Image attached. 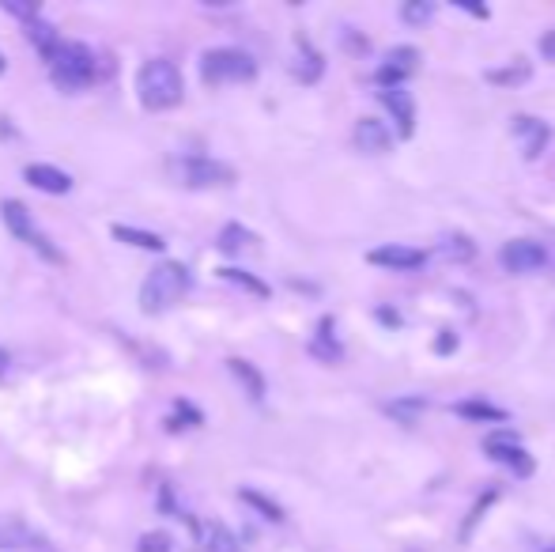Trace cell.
I'll use <instances>...</instances> for the list:
<instances>
[{
    "mask_svg": "<svg viewBox=\"0 0 555 552\" xmlns=\"http://www.w3.org/2000/svg\"><path fill=\"white\" fill-rule=\"evenodd\" d=\"M185 95V84H182V72L174 61L167 57H152V61H144L140 72H136V99L144 110H174V106L182 103Z\"/></svg>",
    "mask_w": 555,
    "mask_h": 552,
    "instance_id": "cell-1",
    "label": "cell"
},
{
    "mask_svg": "<svg viewBox=\"0 0 555 552\" xmlns=\"http://www.w3.org/2000/svg\"><path fill=\"white\" fill-rule=\"evenodd\" d=\"M189 288H193V273L185 269L182 261H163L140 284V311L144 314L170 311L174 303H182Z\"/></svg>",
    "mask_w": 555,
    "mask_h": 552,
    "instance_id": "cell-2",
    "label": "cell"
},
{
    "mask_svg": "<svg viewBox=\"0 0 555 552\" xmlns=\"http://www.w3.org/2000/svg\"><path fill=\"white\" fill-rule=\"evenodd\" d=\"M50 72L53 84L61 87V91H84L87 84L99 80V57L84 42H65L61 53L50 61Z\"/></svg>",
    "mask_w": 555,
    "mask_h": 552,
    "instance_id": "cell-3",
    "label": "cell"
},
{
    "mask_svg": "<svg viewBox=\"0 0 555 552\" xmlns=\"http://www.w3.org/2000/svg\"><path fill=\"white\" fill-rule=\"evenodd\" d=\"M257 76V61L246 50H231V46H219V50L201 53V80L208 87L219 84H246Z\"/></svg>",
    "mask_w": 555,
    "mask_h": 552,
    "instance_id": "cell-4",
    "label": "cell"
},
{
    "mask_svg": "<svg viewBox=\"0 0 555 552\" xmlns=\"http://www.w3.org/2000/svg\"><path fill=\"white\" fill-rule=\"evenodd\" d=\"M0 220H4V227L16 235L19 242H27L31 250H38L46 261H53V265H61L65 261V254L53 246L38 227H34V216H31V208L23 205V201H16V197H8V201H0Z\"/></svg>",
    "mask_w": 555,
    "mask_h": 552,
    "instance_id": "cell-5",
    "label": "cell"
},
{
    "mask_svg": "<svg viewBox=\"0 0 555 552\" xmlns=\"http://www.w3.org/2000/svg\"><path fill=\"white\" fill-rule=\"evenodd\" d=\"M484 454H488L491 462H499V466H510L514 469V477H529L533 469H537V462H533V454L518 443V435L514 432H491L488 439H484Z\"/></svg>",
    "mask_w": 555,
    "mask_h": 552,
    "instance_id": "cell-6",
    "label": "cell"
},
{
    "mask_svg": "<svg viewBox=\"0 0 555 552\" xmlns=\"http://www.w3.org/2000/svg\"><path fill=\"white\" fill-rule=\"evenodd\" d=\"M499 261H503L506 273H514V276L540 273V269L548 265V246L537 239H510L503 250H499Z\"/></svg>",
    "mask_w": 555,
    "mask_h": 552,
    "instance_id": "cell-7",
    "label": "cell"
},
{
    "mask_svg": "<svg viewBox=\"0 0 555 552\" xmlns=\"http://www.w3.org/2000/svg\"><path fill=\"white\" fill-rule=\"evenodd\" d=\"M182 182L189 190L231 186V182H235V167H227V163L208 159V156H189V159H182Z\"/></svg>",
    "mask_w": 555,
    "mask_h": 552,
    "instance_id": "cell-8",
    "label": "cell"
},
{
    "mask_svg": "<svg viewBox=\"0 0 555 552\" xmlns=\"http://www.w3.org/2000/svg\"><path fill=\"white\" fill-rule=\"evenodd\" d=\"M416 69H420V50H416V46H393V50L382 57V65L374 69V84L382 87V91L401 87Z\"/></svg>",
    "mask_w": 555,
    "mask_h": 552,
    "instance_id": "cell-9",
    "label": "cell"
},
{
    "mask_svg": "<svg viewBox=\"0 0 555 552\" xmlns=\"http://www.w3.org/2000/svg\"><path fill=\"white\" fill-rule=\"evenodd\" d=\"M514 137L522 144L525 159H540L552 144V125L544 118H529V114H518L514 118Z\"/></svg>",
    "mask_w": 555,
    "mask_h": 552,
    "instance_id": "cell-10",
    "label": "cell"
},
{
    "mask_svg": "<svg viewBox=\"0 0 555 552\" xmlns=\"http://www.w3.org/2000/svg\"><path fill=\"white\" fill-rule=\"evenodd\" d=\"M378 103L389 110V118L397 121V137L408 140L416 133V103H412V91L404 87H389V91H378Z\"/></svg>",
    "mask_w": 555,
    "mask_h": 552,
    "instance_id": "cell-11",
    "label": "cell"
},
{
    "mask_svg": "<svg viewBox=\"0 0 555 552\" xmlns=\"http://www.w3.org/2000/svg\"><path fill=\"white\" fill-rule=\"evenodd\" d=\"M370 265H382V269H393V273H416L427 265V254L416 250V246H378L367 254Z\"/></svg>",
    "mask_w": 555,
    "mask_h": 552,
    "instance_id": "cell-12",
    "label": "cell"
},
{
    "mask_svg": "<svg viewBox=\"0 0 555 552\" xmlns=\"http://www.w3.org/2000/svg\"><path fill=\"white\" fill-rule=\"evenodd\" d=\"M306 348H310V356H314V360L329 363V367L344 363V345H340V337H337V318H333V314H325V318H321Z\"/></svg>",
    "mask_w": 555,
    "mask_h": 552,
    "instance_id": "cell-13",
    "label": "cell"
},
{
    "mask_svg": "<svg viewBox=\"0 0 555 552\" xmlns=\"http://www.w3.org/2000/svg\"><path fill=\"white\" fill-rule=\"evenodd\" d=\"M355 148L367 156H386L393 148V133L386 129V121L378 118H359L355 121Z\"/></svg>",
    "mask_w": 555,
    "mask_h": 552,
    "instance_id": "cell-14",
    "label": "cell"
},
{
    "mask_svg": "<svg viewBox=\"0 0 555 552\" xmlns=\"http://www.w3.org/2000/svg\"><path fill=\"white\" fill-rule=\"evenodd\" d=\"M295 61H291V72H295V80H303V84H318L321 72H325V61H321V53L310 46V38L299 35L295 38Z\"/></svg>",
    "mask_w": 555,
    "mask_h": 552,
    "instance_id": "cell-15",
    "label": "cell"
},
{
    "mask_svg": "<svg viewBox=\"0 0 555 552\" xmlns=\"http://www.w3.org/2000/svg\"><path fill=\"white\" fill-rule=\"evenodd\" d=\"M23 178L31 182L34 190L53 193V197H61V193L72 190V178H68L65 171H57V167H50V163H31V167L23 171Z\"/></svg>",
    "mask_w": 555,
    "mask_h": 552,
    "instance_id": "cell-16",
    "label": "cell"
},
{
    "mask_svg": "<svg viewBox=\"0 0 555 552\" xmlns=\"http://www.w3.org/2000/svg\"><path fill=\"white\" fill-rule=\"evenodd\" d=\"M23 31H27V42H31L34 50L46 57V65H50L53 57L61 53V46H65V42H61V35H57V27H53V23H46L42 16L31 19V23H23Z\"/></svg>",
    "mask_w": 555,
    "mask_h": 552,
    "instance_id": "cell-17",
    "label": "cell"
},
{
    "mask_svg": "<svg viewBox=\"0 0 555 552\" xmlns=\"http://www.w3.org/2000/svg\"><path fill=\"white\" fill-rule=\"evenodd\" d=\"M454 413L461 420H469V424H506L510 413L499 409V405H491V401H480V397H472V401H457Z\"/></svg>",
    "mask_w": 555,
    "mask_h": 552,
    "instance_id": "cell-18",
    "label": "cell"
},
{
    "mask_svg": "<svg viewBox=\"0 0 555 552\" xmlns=\"http://www.w3.org/2000/svg\"><path fill=\"white\" fill-rule=\"evenodd\" d=\"M227 371H231V375L242 382V390L250 394V401H265V390H269V386H265V375H261V371H257L250 360L231 356V360H227Z\"/></svg>",
    "mask_w": 555,
    "mask_h": 552,
    "instance_id": "cell-19",
    "label": "cell"
},
{
    "mask_svg": "<svg viewBox=\"0 0 555 552\" xmlns=\"http://www.w3.org/2000/svg\"><path fill=\"white\" fill-rule=\"evenodd\" d=\"M110 235L118 242H125V246H136V250H148V254H159L167 242H163V235H152V231H140V227H125V224H114L110 227Z\"/></svg>",
    "mask_w": 555,
    "mask_h": 552,
    "instance_id": "cell-20",
    "label": "cell"
},
{
    "mask_svg": "<svg viewBox=\"0 0 555 552\" xmlns=\"http://www.w3.org/2000/svg\"><path fill=\"white\" fill-rule=\"evenodd\" d=\"M253 242H257V235H253L250 227H242V224H227L223 231H219V239H216V250L219 254H246Z\"/></svg>",
    "mask_w": 555,
    "mask_h": 552,
    "instance_id": "cell-21",
    "label": "cell"
},
{
    "mask_svg": "<svg viewBox=\"0 0 555 552\" xmlns=\"http://www.w3.org/2000/svg\"><path fill=\"white\" fill-rule=\"evenodd\" d=\"M38 545H42V537L31 534L19 518L0 522V549H38Z\"/></svg>",
    "mask_w": 555,
    "mask_h": 552,
    "instance_id": "cell-22",
    "label": "cell"
},
{
    "mask_svg": "<svg viewBox=\"0 0 555 552\" xmlns=\"http://www.w3.org/2000/svg\"><path fill=\"white\" fill-rule=\"evenodd\" d=\"M438 254L446 261H472L476 258V242L469 235H461V231H446L442 239H438Z\"/></svg>",
    "mask_w": 555,
    "mask_h": 552,
    "instance_id": "cell-23",
    "label": "cell"
},
{
    "mask_svg": "<svg viewBox=\"0 0 555 552\" xmlns=\"http://www.w3.org/2000/svg\"><path fill=\"white\" fill-rule=\"evenodd\" d=\"M382 409H386V416H393L397 424L408 428V424H416V420L423 416V409H427V397H393V401H386Z\"/></svg>",
    "mask_w": 555,
    "mask_h": 552,
    "instance_id": "cell-24",
    "label": "cell"
},
{
    "mask_svg": "<svg viewBox=\"0 0 555 552\" xmlns=\"http://www.w3.org/2000/svg\"><path fill=\"white\" fill-rule=\"evenodd\" d=\"M529 76H533V65H529V61H514V65L484 72V80H488L491 87H522Z\"/></svg>",
    "mask_w": 555,
    "mask_h": 552,
    "instance_id": "cell-25",
    "label": "cell"
},
{
    "mask_svg": "<svg viewBox=\"0 0 555 552\" xmlns=\"http://www.w3.org/2000/svg\"><path fill=\"white\" fill-rule=\"evenodd\" d=\"M238 500L250 503L253 511H257L261 518H269V522H284V518H287L284 507H280L276 500H269L265 492H257V488H238Z\"/></svg>",
    "mask_w": 555,
    "mask_h": 552,
    "instance_id": "cell-26",
    "label": "cell"
},
{
    "mask_svg": "<svg viewBox=\"0 0 555 552\" xmlns=\"http://www.w3.org/2000/svg\"><path fill=\"white\" fill-rule=\"evenodd\" d=\"M219 276H223L227 284H238V288H246V292L257 295V299H269V295H272V288L265 284V280H257L253 273H246V269H235V265L219 269Z\"/></svg>",
    "mask_w": 555,
    "mask_h": 552,
    "instance_id": "cell-27",
    "label": "cell"
},
{
    "mask_svg": "<svg viewBox=\"0 0 555 552\" xmlns=\"http://www.w3.org/2000/svg\"><path fill=\"white\" fill-rule=\"evenodd\" d=\"M499 496H503V492H499V488H484V492H480V500H476V507H472L469 515H465V522H461V541H469V534L472 530H476V526H480V518H484V511H488L491 503L499 500Z\"/></svg>",
    "mask_w": 555,
    "mask_h": 552,
    "instance_id": "cell-28",
    "label": "cell"
},
{
    "mask_svg": "<svg viewBox=\"0 0 555 552\" xmlns=\"http://www.w3.org/2000/svg\"><path fill=\"white\" fill-rule=\"evenodd\" d=\"M204 549L208 552H242L238 549V537L223 526V522H212L208 526V541H204Z\"/></svg>",
    "mask_w": 555,
    "mask_h": 552,
    "instance_id": "cell-29",
    "label": "cell"
},
{
    "mask_svg": "<svg viewBox=\"0 0 555 552\" xmlns=\"http://www.w3.org/2000/svg\"><path fill=\"white\" fill-rule=\"evenodd\" d=\"M167 424H170V432H178V428H201L204 416L197 413L189 401H174V416H170Z\"/></svg>",
    "mask_w": 555,
    "mask_h": 552,
    "instance_id": "cell-30",
    "label": "cell"
},
{
    "mask_svg": "<svg viewBox=\"0 0 555 552\" xmlns=\"http://www.w3.org/2000/svg\"><path fill=\"white\" fill-rule=\"evenodd\" d=\"M431 16H435V4H431V0H408L401 8V19L408 27H420V23H427Z\"/></svg>",
    "mask_w": 555,
    "mask_h": 552,
    "instance_id": "cell-31",
    "label": "cell"
},
{
    "mask_svg": "<svg viewBox=\"0 0 555 552\" xmlns=\"http://www.w3.org/2000/svg\"><path fill=\"white\" fill-rule=\"evenodd\" d=\"M136 552H174V537H170L167 530H152V534L140 537Z\"/></svg>",
    "mask_w": 555,
    "mask_h": 552,
    "instance_id": "cell-32",
    "label": "cell"
},
{
    "mask_svg": "<svg viewBox=\"0 0 555 552\" xmlns=\"http://www.w3.org/2000/svg\"><path fill=\"white\" fill-rule=\"evenodd\" d=\"M0 8H4L8 16L23 19V23H31V19H38V4H34V0H0Z\"/></svg>",
    "mask_w": 555,
    "mask_h": 552,
    "instance_id": "cell-33",
    "label": "cell"
},
{
    "mask_svg": "<svg viewBox=\"0 0 555 552\" xmlns=\"http://www.w3.org/2000/svg\"><path fill=\"white\" fill-rule=\"evenodd\" d=\"M431 348H435L438 356H450V352L457 348V333L454 329H438V337L431 341Z\"/></svg>",
    "mask_w": 555,
    "mask_h": 552,
    "instance_id": "cell-34",
    "label": "cell"
},
{
    "mask_svg": "<svg viewBox=\"0 0 555 552\" xmlns=\"http://www.w3.org/2000/svg\"><path fill=\"white\" fill-rule=\"evenodd\" d=\"M454 4L461 8V12H469V16H476V19H488L491 16L484 4H472V0H454Z\"/></svg>",
    "mask_w": 555,
    "mask_h": 552,
    "instance_id": "cell-35",
    "label": "cell"
},
{
    "mask_svg": "<svg viewBox=\"0 0 555 552\" xmlns=\"http://www.w3.org/2000/svg\"><path fill=\"white\" fill-rule=\"evenodd\" d=\"M540 57H544V61H555V27L540 38Z\"/></svg>",
    "mask_w": 555,
    "mask_h": 552,
    "instance_id": "cell-36",
    "label": "cell"
},
{
    "mask_svg": "<svg viewBox=\"0 0 555 552\" xmlns=\"http://www.w3.org/2000/svg\"><path fill=\"white\" fill-rule=\"evenodd\" d=\"M378 322H386V326H397V314L382 307V311H378Z\"/></svg>",
    "mask_w": 555,
    "mask_h": 552,
    "instance_id": "cell-37",
    "label": "cell"
},
{
    "mask_svg": "<svg viewBox=\"0 0 555 552\" xmlns=\"http://www.w3.org/2000/svg\"><path fill=\"white\" fill-rule=\"evenodd\" d=\"M4 371H8V352L0 348V375H4Z\"/></svg>",
    "mask_w": 555,
    "mask_h": 552,
    "instance_id": "cell-38",
    "label": "cell"
},
{
    "mask_svg": "<svg viewBox=\"0 0 555 552\" xmlns=\"http://www.w3.org/2000/svg\"><path fill=\"white\" fill-rule=\"evenodd\" d=\"M4 69H8V61H4V53H0V76H4Z\"/></svg>",
    "mask_w": 555,
    "mask_h": 552,
    "instance_id": "cell-39",
    "label": "cell"
},
{
    "mask_svg": "<svg viewBox=\"0 0 555 552\" xmlns=\"http://www.w3.org/2000/svg\"><path fill=\"white\" fill-rule=\"evenodd\" d=\"M408 552H423V549H408Z\"/></svg>",
    "mask_w": 555,
    "mask_h": 552,
    "instance_id": "cell-40",
    "label": "cell"
},
{
    "mask_svg": "<svg viewBox=\"0 0 555 552\" xmlns=\"http://www.w3.org/2000/svg\"><path fill=\"white\" fill-rule=\"evenodd\" d=\"M544 552H555V545H552V549H544Z\"/></svg>",
    "mask_w": 555,
    "mask_h": 552,
    "instance_id": "cell-41",
    "label": "cell"
}]
</instances>
